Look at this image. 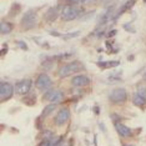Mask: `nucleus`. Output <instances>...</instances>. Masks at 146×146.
<instances>
[{"instance_id":"nucleus-3","label":"nucleus","mask_w":146,"mask_h":146,"mask_svg":"<svg viewBox=\"0 0 146 146\" xmlns=\"http://www.w3.org/2000/svg\"><path fill=\"white\" fill-rule=\"evenodd\" d=\"M127 99V91L124 88H116L109 94V100L114 104H122Z\"/></svg>"},{"instance_id":"nucleus-19","label":"nucleus","mask_w":146,"mask_h":146,"mask_svg":"<svg viewBox=\"0 0 146 146\" xmlns=\"http://www.w3.org/2000/svg\"><path fill=\"white\" fill-rule=\"evenodd\" d=\"M80 34V31H75V33H71V34H69L66 36V39H71V38H76V36H79Z\"/></svg>"},{"instance_id":"nucleus-21","label":"nucleus","mask_w":146,"mask_h":146,"mask_svg":"<svg viewBox=\"0 0 146 146\" xmlns=\"http://www.w3.org/2000/svg\"><path fill=\"white\" fill-rule=\"evenodd\" d=\"M115 35H116V30H111L108 33V38H112V36H115Z\"/></svg>"},{"instance_id":"nucleus-10","label":"nucleus","mask_w":146,"mask_h":146,"mask_svg":"<svg viewBox=\"0 0 146 146\" xmlns=\"http://www.w3.org/2000/svg\"><path fill=\"white\" fill-rule=\"evenodd\" d=\"M115 129L116 131L119 132V135L121 136V137H129V136L132 135V130L130 127H127V126H125L124 124H121V122H115Z\"/></svg>"},{"instance_id":"nucleus-11","label":"nucleus","mask_w":146,"mask_h":146,"mask_svg":"<svg viewBox=\"0 0 146 146\" xmlns=\"http://www.w3.org/2000/svg\"><path fill=\"white\" fill-rule=\"evenodd\" d=\"M58 16H59V8H50L48 11L45 13V15H44V19L48 23H52V21H55L56 19H58Z\"/></svg>"},{"instance_id":"nucleus-29","label":"nucleus","mask_w":146,"mask_h":146,"mask_svg":"<svg viewBox=\"0 0 146 146\" xmlns=\"http://www.w3.org/2000/svg\"><path fill=\"white\" fill-rule=\"evenodd\" d=\"M124 146H132V145H124Z\"/></svg>"},{"instance_id":"nucleus-25","label":"nucleus","mask_w":146,"mask_h":146,"mask_svg":"<svg viewBox=\"0 0 146 146\" xmlns=\"http://www.w3.org/2000/svg\"><path fill=\"white\" fill-rule=\"evenodd\" d=\"M102 1H104V4H106V5H109V4H111L112 1H114V0H102Z\"/></svg>"},{"instance_id":"nucleus-24","label":"nucleus","mask_w":146,"mask_h":146,"mask_svg":"<svg viewBox=\"0 0 146 146\" xmlns=\"http://www.w3.org/2000/svg\"><path fill=\"white\" fill-rule=\"evenodd\" d=\"M50 34L52 36H61V34H59V33H56V31H50Z\"/></svg>"},{"instance_id":"nucleus-2","label":"nucleus","mask_w":146,"mask_h":146,"mask_svg":"<svg viewBox=\"0 0 146 146\" xmlns=\"http://www.w3.org/2000/svg\"><path fill=\"white\" fill-rule=\"evenodd\" d=\"M84 11L82 8L80 6H76V5H65L62 8V10L60 13V16L62 20L65 21H71V20H75L78 19L79 16L81 15V13Z\"/></svg>"},{"instance_id":"nucleus-8","label":"nucleus","mask_w":146,"mask_h":146,"mask_svg":"<svg viewBox=\"0 0 146 146\" xmlns=\"http://www.w3.org/2000/svg\"><path fill=\"white\" fill-rule=\"evenodd\" d=\"M69 119H70V110H69L68 108H62L59 110L58 114H56L54 122H55V125L61 126V125L66 124V122L69 121Z\"/></svg>"},{"instance_id":"nucleus-17","label":"nucleus","mask_w":146,"mask_h":146,"mask_svg":"<svg viewBox=\"0 0 146 146\" xmlns=\"http://www.w3.org/2000/svg\"><path fill=\"white\" fill-rule=\"evenodd\" d=\"M19 10H20V5H18V4L15 3L14 6H13V9H11V15H16L15 13H18Z\"/></svg>"},{"instance_id":"nucleus-30","label":"nucleus","mask_w":146,"mask_h":146,"mask_svg":"<svg viewBox=\"0 0 146 146\" xmlns=\"http://www.w3.org/2000/svg\"><path fill=\"white\" fill-rule=\"evenodd\" d=\"M144 3H146V0H144Z\"/></svg>"},{"instance_id":"nucleus-6","label":"nucleus","mask_w":146,"mask_h":146,"mask_svg":"<svg viewBox=\"0 0 146 146\" xmlns=\"http://www.w3.org/2000/svg\"><path fill=\"white\" fill-rule=\"evenodd\" d=\"M31 86H33V81L30 79H23V80L18 81L15 84V94L18 95H26L29 91L31 90Z\"/></svg>"},{"instance_id":"nucleus-12","label":"nucleus","mask_w":146,"mask_h":146,"mask_svg":"<svg viewBox=\"0 0 146 146\" xmlns=\"http://www.w3.org/2000/svg\"><path fill=\"white\" fill-rule=\"evenodd\" d=\"M132 102L136 106H145L146 105V98L144 95H141L140 92H135L132 95Z\"/></svg>"},{"instance_id":"nucleus-1","label":"nucleus","mask_w":146,"mask_h":146,"mask_svg":"<svg viewBox=\"0 0 146 146\" xmlns=\"http://www.w3.org/2000/svg\"><path fill=\"white\" fill-rule=\"evenodd\" d=\"M84 69V65L81 64L80 61L75 60V61H71L69 62V64H65L62 65L60 69H59V78L64 79V78H68V76H70L72 74H75V72L80 71Z\"/></svg>"},{"instance_id":"nucleus-15","label":"nucleus","mask_w":146,"mask_h":146,"mask_svg":"<svg viewBox=\"0 0 146 146\" xmlns=\"http://www.w3.org/2000/svg\"><path fill=\"white\" fill-rule=\"evenodd\" d=\"M119 64H120V61L114 60V61H106V62H98V66H100L102 69H106V68H115Z\"/></svg>"},{"instance_id":"nucleus-13","label":"nucleus","mask_w":146,"mask_h":146,"mask_svg":"<svg viewBox=\"0 0 146 146\" xmlns=\"http://www.w3.org/2000/svg\"><path fill=\"white\" fill-rule=\"evenodd\" d=\"M62 98H64V92H62V91H54V90H52L50 96L48 98V100L51 101V102H54V104H56V102H60L62 100Z\"/></svg>"},{"instance_id":"nucleus-23","label":"nucleus","mask_w":146,"mask_h":146,"mask_svg":"<svg viewBox=\"0 0 146 146\" xmlns=\"http://www.w3.org/2000/svg\"><path fill=\"white\" fill-rule=\"evenodd\" d=\"M91 1H94V0H80V3L81 4H89V3H91Z\"/></svg>"},{"instance_id":"nucleus-28","label":"nucleus","mask_w":146,"mask_h":146,"mask_svg":"<svg viewBox=\"0 0 146 146\" xmlns=\"http://www.w3.org/2000/svg\"><path fill=\"white\" fill-rule=\"evenodd\" d=\"M144 79H145V80H146V72H145V75H144Z\"/></svg>"},{"instance_id":"nucleus-4","label":"nucleus","mask_w":146,"mask_h":146,"mask_svg":"<svg viewBox=\"0 0 146 146\" xmlns=\"http://www.w3.org/2000/svg\"><path fill=\"white\" fill-rule=\"evenodd\" d=\"M36 20H38V15L34 10H29L26 11L21 18V26L25 30H29V29H33L36 25Z\"/></svg>"},{"instance_id":"nucleus-5","label":"nucleus","mask_w":146,"mask_h":146,"mask_svg":"<svg viewBox=\"0 0 146 146\" xmlns=\"http://www.w3.org/2000/svg\"><path fill=\"white\" fill-rule=\"evenodd\" d=\"M15 92V88L9 82H1L0 84V101L5 102L9 99H11V96Z\"/></svg>"},{"instance_id":"nucleus-16","label":"nucleus","mask_w":146,"mask_h":146,"mask_svg":"<svg viewBox=\"0 0 146 146\" xmlns=\"http://www.w3.org/2000/svg\"><path fill=\"white\" fill-rule=\"evenodd\" d=\"M56 109V104H54V102H51V104H49L48 106H45V109L42 110V116H48V115H50L52 111H54Z\"/></svg>"},{"instance_id":"nucleus-20","label":"nucleus","mask_w":146,"mask_h":146,"mask_svg":"<svg viewBox=\"0 0 146 146\" xmlns=\"http://www.w3.org/2000/svg\"><path fill=\"white\" fill-rule=\"evenodd\" d=\"M18 44H19V46H20L23 50H28V46L25 45V42H24V41H19Z\"/></svg>"},{"instance_id":"nucleus-9","label":"nucleus","mask_w":146,"mask_h":146,"mask_svg":"<svg viewBox=\"0 0 146 146\" xmlns=\"http://www.w3.org/2000/svg\"><path fill=\"white\" fill-rule=\"evenodd\" d=\"M71 84L75 88H84L90 84V79L86 75H76L71 79Z\"/></svg>"},{"instance_id":"nucleus-7","label":"nucleus","mask_w":146,"mask_h":146,"mask_svg":"<svg viewBox=\"0 0 146 146\" xmlns=\"http://www.w3.org/2000/svg\"><path fill=\"white\" fill-rule=\"evenodd\" d=\"M35 85L39 90H48V89L52 85V80L48 74H40L38 78H36Z\"/></svg>"},{"instance_id":"nucleus-22","label":"nucleus","mask_w":146,"mask_h":146,"mask_svg":"<svg viewBox=\"0 0 146 146\" xmlns=\"http://www.w3.org/2000/svg\"><path fill=\"white\" fill-rule=\"evenodd\" d=\"M68 1L72 5V4H79V3H80V0H68Z\"/></svg>"},{"instance_id":"nucleus-26","label":"nucleus","mask_w":146,"mask_h":146,"mask_svg":"<svg viewBox=\"0 0 146 146\" xmlns=\"http://www.w3.org/2000/svg\"><path fill=\"white\" fill-rule=\"evenodd\" d=\"M94 111H95V114H96V115H98V114H99V112H100V109H99V108H98V106H95V108H94Z\"/></svg>"},{"instance_id":"nucleus-14","label":"nucleus","mask_w":146,"mask_h":146,"mask_svg":"<svg viewBox=\"0 0 146 146\" xmlns=\"http://www.w3.org/2000/svg\"><path fill=\"white\" fill-rule=\"evenodd\" d=\"M13 30V24L11 23H8V21H3L1 25H0V33L1 35H6L9 33H11Z\"/></svg>"},{"instance_id":"nucleus-27","label":"nucleus","mask_w":146,"mask_h":146,"mask_svg":"<svg viewBox=\"0 0 146 146\" xmlns=\"http://www.w3.org/2000/svg\"><path fill=\"white\" fill-rule=\"evenodd\" d=\"M5 52H6V49L4 48V49H3V50H1V54H3V55H4V54H5Z\"/></svg>"},{"instance_id":"nucleus-18","label":"nucleus","mask_w":146,"mask_h":146,"mask_svg":"<svg viewBox=\"0 0 146 146\" xmlns=\"http://www.w3.org/2000/svg\"><path fill=\"white\" fill-rule=\"evenodd\" d=\"M124 29L126 31H130V33H135V29L132 28L130 24H124Z\"/></svg>"}]
</instances>
